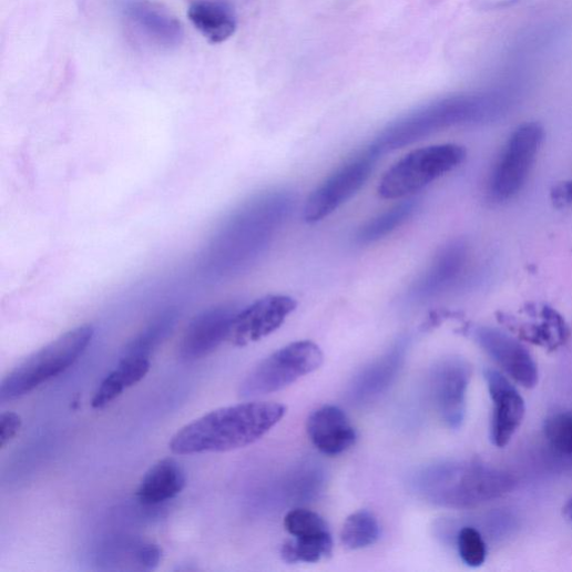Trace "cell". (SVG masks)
<instances>
[{
	"instance_id": "obj_23",
	"label": "cell",
	"mask_w": 572,
	"mask_h": 572,
	"mask_svg": "<svg viewBox=\"0 0 572 572\" xmlns=\"http://www.w3.org/2000/svg\"><path fill=\"white\" fill-rule=\"evenodd\" d=\"M175 321L176 314L174 311H167L160 316L127 345L124 349L123 357L150 358L152 353L159 348L172 333Z\"/></svg>"
},
{
	"instance_id": "obj_24",
	"label": "cell",
	"mask_w": 572,
	"mask_h": 572,
	"mask_svg": "<svg viewBox=\"0 0 572 572\" xmlns=\"http://www.w3.org/2000/svg\"><path fill=\"white\" fill-rule=\"evenodd\" d=\"M544 433L556 452L572 456V411L549 417L544 423Z\"/></svg>"
},
{
	"instance_id": "obj_28",
	"label": "cell",
	"mask_w": 572,
	"mask_h": 572,
	"mask_svg": "<svg viewBox=\"0 0 572 572\" xmlns=\"http://www.w3.org/2000/svg\"><path fill=\"white\" fill-rule=\"evenodd\" d=\"M22 418L14 411H7L0 416V448L6 449L19 435Z\"/></svg>"
},
{
	"instance_id": "obj_2",
	"label": "cell",
	"mask_w": 572,
	"mask_h": 572,
	"mask_svg": "<svg viewBox=\"0 0 572 572\" xmlns=\"http://www.w3.org/2000/svg\"><path fill=\"white\" fill-rule=\"evenodd\" d=\"M432 503L464 509L491 501L513 490L514 479L477 462H448L423 471L417 482Z\"/></svg>"
},
{
	"instance_id": "obj_11",
	"label": "cell",
	"mask_w": 572,
	"mask_h": 572,
	"mask_svg": "<svg viewBox=\"0 0 572 572\" xmlns=\"http://www.w3.org/2000/svg\"><path fill=\"white\" fill-rule=\"evenodd\" d=\"M238 311L235 305H221L196 316L180 344V358L190 362L213 354L227 341L233 319Z\"/></svg>"
},
{
	"instance_id": "obj_12",
	"label": "cell",
	"mask_w": 572,
	"mask_h": 572,
	"mask_svg": "<svg viewBox=\"0 0 572 572\" xmlns=\"http://www.w3.org/2000/svg\"><path fill=\"white\" fill-rule=\"evenodd\" d=\"M473 337L478 345L501 367L515 382L524 388L538 384V367L529 350L507 333L491 327H479Z\"/></svg>"
},
{
	"instance_id": "obj_8",
	"label": "cell",
	"mask_w": 572,
	"mask_h": 572,
	"mask_svg": "<svg viewBox=\"0 0 572 572\" xmlns=\"http://www.w3.org/2000/svg\"><path fill=\"white\" fill-rule=\"evenodd\" d=\"M380 155L371 147L357 154L325 180L308 197L304 217L319 223L351 200L367 183Z\"/></svg>"
},
{
	"instance_id": "obj_3",
	"label": "cell",
	"mask_w": 572,
	"mask_h": 572,
	"mask_svg": "<svg viewBox=\"0 0 572 572\" xmlns=\"http://www.w3.org/2000/svg\"><path fill=\"white\" fill-rule=\"evenodd\" d=\"M94 331L91 325L80 326L31 355L3 379L0 400L19 399L67 371L85 353Z\"/></svg>"
},
{
	"instance_id": "obj_9",
	"label": "cell",
	"mask_w": 572,
	"mask_h": 572,
	"mask_svg": "<svg viewBox=\"0 0 572 572\" xmlns=\"http://www.w3.org/2000/svg\"><path fill=\"white\" fill-rule=\"evenodd\" d=\"M297 307L289 296H266L236 314L227 341L235 347L257 343L279 329Z\"/></svg>"
},
{
	"instance_id": "obj_1",
	"label": "cell",
	"mask_w": 572,
	"mask_h": 572,
	"mask_svg": "<svg viewBox=\"0 0 572 572\" xmlns=\"http://www.w3.org/2000/svg\"><path fill=\"white\" fill-rule=\"evenodd\" d=\"M286 413V407L251 401L213 410L184 426L170 449L177 456L223 453L246 448L266 436Z\"/></svg>"
},
{
	"instance_id": "obj_22",
	"label": "cell",
	"mask_w": 572,
	"mask_h": 572,
	"mask_svg": "<svg viewBox=\"0 0 572 572\" xmlns=\"http://www.w3.org/2000/svg\"><path fill=\"white\" fill-rule=\"evenodd\" d=\"M380 537V527L374 513L360 510L351 514L341 530V542L349 550H360L375 544Z\"/></svg>"
},
{
	"instance_id": "obj_4",
	"label": "cell",
	"mask_w": 572,
	"mask_h": 572,
	"mask_svg": "<svg viewBox=\"0 0 572 572\" xmlns=\"http://www.w3.org/2000/svg\"><path fill=\"white\" fill-rule=\"evenodd\" d=\"M490 98L461 99L411 115L386 129L370 145L380 156L451 125L483 120L502 109Z\"/></svg>"
},
{
	"instance_id": "obj_21",
	"label": "cell",
	"mask_w": 572,
	"mask_h": 572,
	"mask_svg": "<svg viewBox=\"0 0 572 572\" xmlns=\"http://www.w3.org/2000/svg\"><path fill=\"white\" fill-rule=\"evenodd\" d=\"M334 551V541L330 531L315 534L295 537L280 547V556L288 563H316L324 558H329Z\"/></svg>"
},
{
	"instance_id": "obj_6",
	"label": "cell",
	"mask_w": 572,
	"mask_h": 572,
	"mask_svg": "<svg viewBox=\"0 0 572 572\" xmlns=\"http://www.w3.org/2000/svg\"><path fill=\"white\" fill-rule=\"evenodd\" d=\"M323 364L324 353L317 344L309 340L290 344L262 360L242 381L238 395L254 398L279 391Z\"/></svg>"
},
{
	"instance_id": "obj_7",
	"label": "cell",
	"mask_w": 572,
	"mask_h": 572,
	"mask_svg": "<svg viewBox=\"0 0 572 572\" xmlns=\"http://www.w3.org/2000/svg\"><path fill=\"white\" fill-rule=\"evenodd\" d=\"M544 139L539 122H525L510 135L490 180V194L498 202L513 198L524 187Z\"/></svg>"
},
{
	"instance_id": "obj_16",
	"label": "cell",
	"mask_w": 572,
	"mask_h": 572,
	"mask_svg": "<svg viewBox=\"0 0 572 572\" xmlns=\"http://www.w3.org/2000/svg\"><path fill=\"white\" fill-rule=\"evenodd\" d=\"M186 482V474L181 464L174 459H164L143 477L135 497L143 505H157L181 494Z\"/></svg>"
},
{
	"instance_id": "obj_25",
	"label": "cell",
	"mask_w": 572,
	"mask_h": 572,
	"mask_svg": "<svg viewBox=\"0 0 572 572\" xmlns=\"http://www.w3.org/2000/svg\"><path fill=\"white\" fill-rule=\"evenodd\" d=\"M284 528L293 537L315 535L329 532L327 522L318 513L295 509L284 518Z\"/></svg>"
},
{
	"instance_id": "obj_27",
	"label": "cell",
	"mask_w": 572,
	"mask_h": 572,
	"mask_svg": "<svg viewBox=\"0 0 572 572\" xmlns=\"http://www.w3.org/2000/svg\"><path fill=\"white\" fill-rule=\"evenodd\" d=\"M163 549L153 542L141 541L136 548V564L140 570H155L162 562Z\"/></svg>"
},
{
	"instance_id": "obj_19",
	"label": "cell",
	"mask_w": 572,
	"mask_h": 572,
	"mask_svg": "<svg viewBox=\"0 0 572 572\" xmlns=\"http://www.w3.org/2000/svg\"><path fill=\"white\" fill-rule=\"evenodd\" d=\"M151 367L150 358L122 357L119 366L99 386L91 401L92 407L102 409L110 405L124 390L145 378Z\"/></svg>"
},
{
	"instance_id": "obj_14",
	"label": "cell",
	"mask_w": 572,
	"mask_h": 572,
	"mask_svg": "<svg viewBox=\"0 0 572 572\" xmlns=\"http://www.w3.org/2000/svg\"><path fill=\"white\" fill-rule=\"evenodd\" d=\"M469 248L462 241L447 245L409 292L415 302H425L443 294L458 280L468 263Z\"/></svg>"
},
{
	"instance_id": "obj_30",
	"label": "cell",
	"mask_w": 572,
	"mask_h": 572,
	"mask_svg": "<svg viewBox=\"0 0 572 572\" xmlns=\"http://www.w3.org/2000/svg\"><path fill=\"white\" fill-rule=\"evenodd\" d=\"M565 514L572 520V500L565 507Z\"/></svg>"
},
{
	"instance_id": "obj_18",
	"label": "cell",
	"mask_w": 572,
	"mask_h": 572,
	"mask_svg": "<svg viewBox=\"0 0 572 572\" xmlns=\"http://www.w3.org/2000/svg\"><path fill=\"white\" fill-rule=\"evenodd\" d=\"M406 344H397L389 353L367 367L353 385L351 395L359 400L378 396L390 386L405 360Z\"/></svg>"
},
{
	"instance_id": "obj_26",
	"label": "cell",
	"mask_w": 572,
	"mask_h": 572,
	"mask_svg": "<svg viewBox=\"0 0 572 572\" xmlns=\"http://www.w3.org/2000/svg\"><path fill=\"white\" fill-rule=\"evenodd\" d=\"M458 545L460 555L467 565L478 568L486 562L487 545L476 528H463L458 537Z\"/></svg>"
},
{
	"instance_id": "obj_10",
	"label": "cell",
	"mask_w": 572,
	"mask_h": 572,
	"mask_svg": "<svg viewBox=\"0 0 572 572\" xmlns=\"http://www.w3.org/2000/svg\"><path fill=\"white\" fill-rule=\"evenodd\" d=\"M471 376L469 362L458 357L443 359L433 369V400L441 418L452 429L460 428L464 421Z\"/></svg>"
},
{
	"instance_id": "obj_13",
	"label": "cell",
	"mask_w": 572,
	"mask_h": 572,
	"mask_svg": "<svg viewBox=\"0 0 572 572\" xmlns=\"http://www.w3.org/2000/svg\"><path fill=\"white\" fill-rule=\"evenodd\" d=\"M484 377L493 401L491 440L496 447L504 448L522 423L525 404L517 388L499 371L487 369Z\"/></svg>"
},
{
	"instance_id": "obj_29",
	"label": "cell",
	"mask_w": 572,
	"mask_h": 572,
	"mask_svg": "<svg viewBox=\"0 0 572 572\" xmlns=\"http://www.w3.org/2000/svg\"><path fill=\"white\" fill-rule=\"evenodd\" d=\"M551 198L558 207L572 205V180L556 185L551 193Z\"/></svg>"
},
{
	"instance_id": "obj_20",
	"label": "cell",
	"mask_w": 572,
	"mask_h": 572,
	"mask_svg": "<svg viewBox=\"0 0 572 572\" xmlns=\"http://www.w3.org/2000/svg\"><path fill=\"white\" fill-rule=\"evenodd\" d=\"M417 207L418 202L409 198L379 214L359 229L356 236L357 243L367 245L387 237L402 226L413 215Z\"/></svg>"
},
{
	"instance_id": "obj_15",
	"label": "cell",
	"mask_w": 572,
	"mask_h": 572,
	"mask_svg": "<svg viewBox=\"0 0 572 572\" xmlns=\"http://www.w3.org/2000/svg\"><path fill=\"white\" fill-rule=\"evenodd\" d=\"M307 432L313 445L329 457L345 453L357 441L356 429L348 416L333 405L324 406L310 415Z\"/></svg>"
},
{
	"instance_id": "obj_5",
	"label": "cell",
	"mask_w": 572,
	"mask_h": 572,
	"mask_svg": "<svg viewBox=\"0 0 572 572\" xmlns=\"http://www.w3.org/2000/svg\"><path fill=\"white\" fill-rule=\"evenodd\" d=\"M466 159V149L457 143L415 150L385 173L378 195L387 201L408 198L458 168Z\"/></svg>"
},
{
	"instance_id": "obj_17",
	"label": "cell",
	"mask_w": 572,
	"mask_h": 572,
	"mask_svg": "<svg viewBox=\"0 0 572 572\" xmlns=\"http://www.w3.org/2000/svg\"><path fill=\"white\" fill-rule=\"evenodd\" d=\"M188 19L212 44L227 41L237 29L234 11L218 0H197L188 10Z\"/></svg>"
}]
</instances>
